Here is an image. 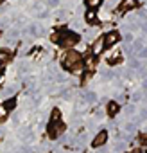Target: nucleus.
I'll return each instance as SVG.
<instances>
[{"label": "nucleus", "mask_w": 147, "mask_h": 153, "mask_svg": "<svg viewBox=\"0 0 147 153\" xmlns=\"http://www.w3.org/2000/svg\"><path fill=\"white\" fill-rule=\"evenodd\" d=\"M63 67L66 68V70H72V72H81L83 70V56H81V52H77V51H68L66 52V56H65V59H63Z\"/></svg>", "instance_id": "f257e3e1"}, {"label": "nucleus", "mask_w": 147, "mask_h": 153, "mask_svg": "<svg viewBox=\"0 0 147 153\" xmlns=\"http://www.w3.org/2000/svg\"><path fill=\"white\" fill-rule=\"evenodd\" d=\"M79 40H81V38H79V34L72 33V31H63V33H59V34H54V36H52V42L59 43L61 47H74Z\"/></svg>", "instance_id": "f03ea898"}, {"label": "nucleus", "mask_w": 147, "mask_h": 153, "mask_svg": "<svg viewBox=\"0 0 147 153\" xmlns=\"http://www.w3.org/2000/svg\"><path fill=\"white\" fill-rule=\"evenodd\" d=\"M63 131H65V124L61 123V119L59 121H50V124H49V135H50V139H57Z\"/></svg>", "instance_id": "7ed1b4c3"}, {"label": "nucleus", "mask_w": 147, "mask_h": 153, "mask_svg": "<svg viewBox=\"0 0 147 153\" xmlns=\"http://www.w3.org/2000/svg\"><path fill=\"white\" fill-rule=\"evenodd\" d=\"M118 40H120V34H118L117 31H110V33L104 36V49H110V47L115 45Z\"/></svg>", "instance_id": "20e7f679"}, {"label": "nucleus", "mask_w": 147, "mask_h": 153, "mask_svg": "<svg viewBox=\"0 0 147 153\" xmlns=\"http://www.w3.org/2000/svg\"><path fill=\"white\" fill-rule=\"evenodd\" d=\"M106 140H108V131H106V130H102V131H99V133H97V137L93 139L92 146H93V148H99V146H102Z\"/></svg>", "instance_id": "39448f33"}, {"label": "nucleus", "mask_w": 147, "mask_h": 153, "mask_svg": "<svg viewBox=\"0 0 147 153\" xmlns=\"http://www.w3.org/2000/svg\"><path fill=\"white\" fill-rule=\"evenodd\" d=\"M136 0H122V4H120V11H127V9H135L136 7Z\"/></svg>", "instance_id": "423d86ee"}, {"label": "nucleus", "mask_w": 147, "mask_h": 153, "mask_svg": "<svg viewBox=\"0 0 147 153\" xmlns=\"http://www.w3.org/2000/svg\"><path fill=\"white\" fill-rule=\"evenodd\" d=\"M102 47H104V36H101V38L95 40V43H93V47H92V52H93V54H99Z\"/></svg>", "instance_id": "0eeeda50"}, {"label": "nucleus", "mask_w": 147, "mask_h": 153, "mask_svg": "<svg viewBox=\"0 0 147 153\" xmlns=\"http://www.w3.org/2000/svg\"><path fill=\"white\" fill-rule=\"evenodd\" d=\"M11 59V51L9 49H0V63H7Z\"/></svg>", "instance_id": "6e6552de"}, {"label": "nucleus", "mask_w": 147, "mask_h": 153, "mask_svg": "<svg viewBox=\"0 0 147 153\" xmlns=\"http://www.w3.org/2000/svg\"><path fill=\"white\" fill-rule=\"evenodd\" d=\"M117 112H118V105L115 103V101H111L110 105H108V115H117Z\"/></svg>", "instance_id": "1a4fd4ad"}, {"label": "nucleus", "mask_w": 147, "mask_h": 153, "mask_svg": "<svg viewBox=\"0 0 147 153\" xmlns=\"http://www.w3.org/2000/svg\"><path fill=\"white\" fill-rule=\"evenodd\" d=\"M102 4V0H86V6L90 7V9H95V7H99Z\"/></svg>", "instance_id": "9d476101"}, {"label": "nucleus", "mask_w": 147, "mask_h": 153, "mask_svg": "<svg viewBox=\"0 0 147 153\" xmlns=\"http://www.w3.org/2000/svg\"><path fill=\"white\" fill-rule=\"evenodd\" d=\"M15 105H16V99H7V101L4 103V110H13Z\"/></svg>", "instance_id": "9b49d317"}, {"label": "nucleus", "mask_w": 147, "mask_h": 153, "mask_svg": "<svg viewBox=\"0 0 147 153\" xmlns=\"http://www.w3.org/2000/svg\"><path fill=\"white\" fill-rule=\"evenodd\" d=\"M85 18H86V22H92V24H93V22H95V11L90 9V11L85 15Z\"/></svg>", "instance_id": "f8f14e48"}, {"label": "nucleus", "mask_w": 147, "mask_h": 153, "mask_svg": "<svg viewBox=\"0 0 147 153\" xmlns=\"http://www.w3.org/2000/svg\"><path fill=\"white\" fill-rule=\"evenodd\" d=\"M59 119H61V112L57 108H54L52 110V115H50V121H59Z\"/></svg>", "instance_id": "ddd939ff"}, {"label": "nucleus", "mask_w": 147, "mask_h": 153, "mask_svg": "<svg viewBox=\"0 0 147 153\" xmlns=\"http://www.w3.org/2000/svg\"><path fill=\"white\" fill-rule=\"evenodd\" d=\"M86 99H88V101H95V94H92V92H90V94L86 96Z\"/></svg>", "instance_id": "4468645a"}, {"label": "nucleus", "mask_w": 147, "mask_h": 153, "mask_svg": "<svg viewBox=\"0 0 147 153\" xmlns=\"http://www.w3.org/2000/svg\"><path fill=\"white\" fill-rule=\"evenodd\" d=\"M47 2H49L50 6H56V4H57V0H47Z\"/></svg>", "instance_id": "2eb2a0df"}, {"label": "nucleus", "mask_w": 147, "mask_h": 153, "mask_svg": "<svg viewBox=\"0 0 147 153\" xmlns=\"http://www.w3.org/2000/svg\"><path fill=\"white\" fill-rule=\"evenodd\" d=\"M131 153H142V151H140V149H138V148H136V149H133V151H131Z\"/></svg>", "instance_id": "dca6fc26"}, {"label": "nucleus", "mask_w": 147, "mask_h": 153, "mask_svg": "<svg viewBox=\"0 0 147 153\" xmlns=\"http://www.w3.org/2000/svg\"><path fill=\"white\" fill-rule=\"evenodd\" d=\"M2 72H4V67H2V65H0V76H2Z\"/></svg>", "instance_id": "f3484780"}, {"label": "nucleus", "mask_w": 147, "mask_h": 153, "mask_svg": "<svg viewBox=\"0 0 147 153\" xmlns=\"http://www.w3.org/2000/svg\"><path fill=\"white\" fill-rule=\"evenodd\" d=\"M2 2H4V0H0V4H2Z\"/></svg>", "instance_id": "a211bd4d"}]
</instances>
